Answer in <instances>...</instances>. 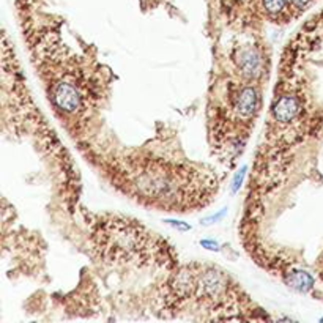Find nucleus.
Masks as SVG:
<instances>
[{
  "label": "nucleus",
  "mask_w": 323,
  "mask_h": 323,
  "mask_svg": "<svg viewBox=\"0 0 323 323\" xmlns=\"http://www.w3.org/2000/svg\"><path fill=\"white\" fill-rule=\"evenodd\" d=\"M264 5L267 8V11L271 14H279L282 9L286 8L287 0H264Z\"/></svg>",
  "instance_id": "5"
},
{
  "label": "nucleus",
  "mask_w": 323,
  "mask_h": 323,
  "mask_svg": "<svg viewBox=\"0 0 323 323\" xmlns=\"http://www.w3.org/2000/svg\"><path fill=\"white\" fill-rule=\"evenodd\" d=\"M298 112H300L298 99L295 96H290V95L281 96L273 106V115L281 123L292 122V120L298 115Z\"/></svg>",
  "instance_id": "2"
},
{
  "label": "nucleus",
  "mask_w": 323,
  "mask_h": 323,
  "mask_svg": "<svg viewBox=\"0 0 323 323\" xmlns=\"http://www.w3.org/2000/svg\"><path fill=\"white\" fill-rule=\"evenodd\" d=\"M257 93L254 88L246 87L240 92L238 98H237V110L245 117H249L256 112L257 109Z\"/></svg>",
  "instance_id": "3"
},
{
  "label": "nucleus",
  "mask_w": 323,
  "mask_h": 323,
  "mask_svg": "<svg viewBox=\"0 0 323 323\" xmlns=\"http://www.w3.org/2000/svg\"><path fill=\"white\" fill-rule=\"evenodd\" d=\"M54 103L58 109L65 112H76L80 106V95L77 88L73 87L69 82H58L54 88Z\"/></svg>",
  "instance_id": "1"
},
{
  "label": "nucleus",
  "mask_w": 323,
  "mask_h": 323,
  "mask_svg": "<svg viewBox=\"0 0 323 323\" xmlns=\"http://www.w3.org/2000/svg\"><path fill=\"white\" fill-rule=\"evenodd\" d=\"M292 2H294V5H297L298 8H301V6H305L309 0H292Z\"/></svg>",
  "instance_id": "6"
},
{
  "label": "nucleus",
  "mask_w": 323,
  "mask_h": 323,
  "mask_svg": "<svg viewBox=\"0 0 323 323\" xmlns=\"http://www.w3.org/2000/svg\"><path fill=\"white\" fill-rule=\"evenodd\" d=\"M287 286L297 292H303V294H305V292H309L314 287V279H312V276L306 273V271L297 270V271H292L289 275Z\"/></svg>",
  "instance_id": "4"
}]
</instances>
